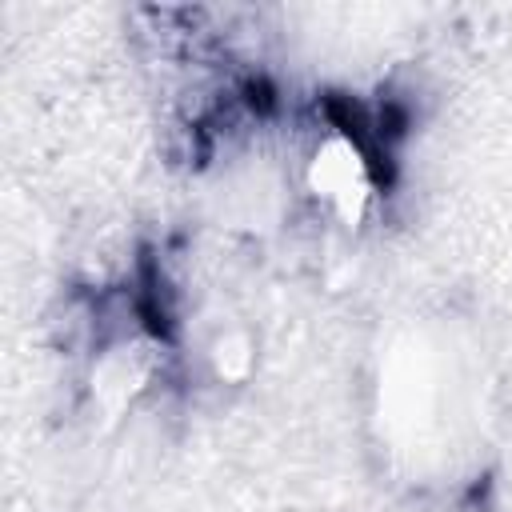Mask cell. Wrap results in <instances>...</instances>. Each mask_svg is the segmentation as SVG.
Listing matches in <instances>:
<instances>
[{
    "instance_id": "1",
    "label": "cell",
    "mask_w": 512,
    "mask_h": 512,
    "mask_svg": "<svg viewBox=\"0 0 512 512\" xmlns=\"http://www.w3.org/2000/svg\"><path fill=\"white\" fill-rule=\"evenodd\" d=\"M308 180H312V192L324 196L344 220H360V212H364V204L372 196L364 156L344 136H332V140L320 144V152L312 156Z\"/></svg>"
}]
</instances>
